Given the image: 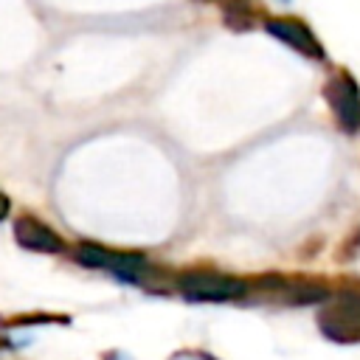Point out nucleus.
Instances as JSON below:
<instances>
[{
  "label": "nucleus",
  "instance_id": "nucleus-4",
  "mask_svg": "<svg viewBox=\"0 0 360 360\" xmlns=\"http://www.w3.org/2000/svg\"><path fill=\"white\" fill-rule=\"evenodd\" d=\"M326 98L335 110L338 124L346 132H354L360 127V90L352 82V76H335L326 87Z\"/></svg>",
  "mask_w": 360,
  "mask_h": 360
},
{
  "label": "nucleus",
  "instance_id": "nucleus-1",
  "mask_svg": "<svg viewBox=\"0 0 360 360\" xmlns=\"http://www.w3.org/2000/svg\"><path fill=\"white\" fill-rule=\"evenodd\" d=\"M177 290L188 301H239L248 295V281L214 270H191L177 278Z\"/></svg>",
  "mask_w": 360,
  "mask_h": 360
},
{
  "label": "nucleus",
  "instance_id": "nucleus-6",
  "mask_svg": "<svg viewBox=\"0 0 360 360\" xmlns=\"http://www.w3.org/2000/svg\"><path fill=\"white\" fill-rule=\"evenodd\" d=\"M14 239L17 245H22L25 250H37V253H65V242L62 236L48 228L45 222H39L37 217H17L14 219Z\"/></svg>",
  "mask_w": 360,
  "mask_h": 360
},
{
  "label": "nucleus",
  "instance_id": "nucleus-5",
  "mask_svg": "<svg viewBox=\"0 0 360 360\" xmlns=\"http://www.w3.org/2000/svg\"><path fill=\"white\" fill-rule=\"evenodd\" d=\"M264 28H267L270 37L281 39V42L290 45L292 51H298V53H304V56H309V59H323L321 42L315 39V34H312L304 22L290 20V17H270V20L264 22Z\"/></svg>",
  "mask_w": 360,
  "mask_h": 360
},
{
  "label": "nucleus",
  "instance_id": "nucleus-8",
  "mask_svg": "<svg viewBox=\"0 0 360 360\" xmlns=\"http://www.w3.org/2000/svg\"><path fill=\"white\" fill-rule=\"evenodd\" d=\"M174 360H202V357H191V354H183V357H174Z\"/></svg>",
  "mask_w": 360,
  "mask_h": 360
},
{
  "label": "nucleus",
  "instance_id": "nucleus-2",
  "mask_svg": "<svg viewBox=\"0 0 360 360\" xmlns=\"http://www.w3.org/2000/svg\"><path fill=\"white\" fill-rule=\"evenodd\" d=\"M321 329L323 335H329L332 340L349 343L360 338V292L349 290L340 292L321 315Z\"/></svg>",
  "mask_w": 360,
  "mask_h": 360
},
{
  "label": "nucleus",
  "instance_id": "nucleus-7",
  "mask_svg": "<svg viewBox=\"0 0 360 360\" xmlns=\"http://www.w3.org/2000/svg\"><path fill=\"white\" fill-rule=\"evenodd\" d=\"M6 214H8V197H6L3 191H0V219H3Z\"/></svg>",
  "mask_w": 360,
  "mask_h": 360
},
{
  "label": "nucleus",
  "instance_id": "nucleus-3",
  "mask_svg": "<svg viewBox=\"0 0 360 360\" xmlns=\"http://www.w3.org/2000/svg\"><path fill=\"white\" fill-rule=\"evenodd\" d=\"M76 259L87 267H104L112 270L118 278L135 284L141 281V270H146V256L141 253H118V250H107L101 245H79L76 248Z\"/></svg>",
  "mask_w": 360,
  "mask_h": 360
}]
</instances>
